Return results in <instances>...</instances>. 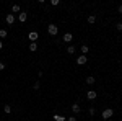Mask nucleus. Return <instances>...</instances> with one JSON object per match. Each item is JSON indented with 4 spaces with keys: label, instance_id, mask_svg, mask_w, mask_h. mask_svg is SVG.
<instances>
[{
    "label": "nucleus",
    "instance_id": "f8f14e48",
    "mask_svg": "<svg viewBox=\"0 0 122 121\" xmlns=\"http://www.w3.org/2000/svg\"><path fill=\"white\" fill-rule=\"evenodd\" d=\"M94 21H96V17H94V15H90V17H88V23H90V25H93Z\"/></svg>",
    "mask_w": 122,
    "mask_h": 121
},
{
    "label": "nucleus",
    "instance_id": "2eb2a0df",
    "mask_svg": "<svg viewBox=\"0 0 122 121\" xmlns=\"http://www.w3.org/2000/svg\"><path fill=\"white\" fill-rule=\"evenodd\" d=\"M36 49H38V44L36 43H31L29 44V51H36Z\"/></svg>",
    "mask_w": 122,
    "mask_h": 121
},
{
    "label": "nucleus",
    "instance_id": "7ed1b4c3",
    "mask_svg": "<svg viewBox=\"0 0 122 121\" xmlns=\"http://www.w3.org/2000/svg\"><path fill=\"white\" fill-rule=\"evenodd\" d=\"M86 61H88V59H86V56H83V54L76 57V64H78V65H83V64H86Z\"/></svg>",
    "mask_w": 122,
    "mask_h": 121
},
{
    "label": "nucleus",
    "instance_id": "a878e982",
    "mask_svg": "<svg viewBox=\"0 0 122 121\" xmlns=\"http://www.w3.org/2000/svg\"><path fill=\"white\" fill-rule=\"evenodd\" d=\"M109 121H114V120H109Z\"/></svg>",
    "mask_w": 122,
    "mask_h": 121
},
{
    "label": "nucleus",
    "instance_id": "f257e3e1",
    "mask_svg": "<svg viewBox=\"0 0 122 121\" xmlns=\"http://www.w3.org/2000/svg\"><path fill=\"white\" fill-rule=\"evenodd\" d=\"M47 33H49L51 36H56L57 33H59V28H57L56 25H49V26H47Z\"/></svg>",
    "mask_w": 122,
    "mask_h": 121
},
{
    "label": "nucleus",
    "instance_id": "20e7f679",
    "mask_svg": "<svg viewBox=\"0 0 122 121\" xmlns=\"http://www.w3.org/2000/svg\"><path fill=\"white\" fill-rule=\"evenodd\" d=\"M18 20L21 21V23H25V21L28 20V13H26V12H20V15H18Z\"/></svg>",
    "mask_w": 122,
    "mask_h": 121
},
{
    "label": "nucleus",
    "instance_id": "f03ea898",
    "mask_svg": "<svg viewBox=\"0 0 122 121\" xmlns=\"http://www.w3.org/2000/svg\"><path fill=\"white\" fill-rule=\"evenodd\" d=\"M112 115H114V111L111 110V108H107V110L103 111V118L104 120H109V118H112Z\"/></svg>",
    "mask_w": 122,
    "mask_h": 121
},
{
    "label": "nucleus",
    "instance_id": "423d86ee",
    "mask_svg": "<svg viewBox=\"0 0 122 121\" xmlns=\"http://www.w3.org/2000/svg\"><path fill=\"white\" fill-rule=\"evenodd\" d=\"M28 38H29V39H31V41H33V43H36V39H38V38H39V35H38V33H36V31H31V33H29V35H28Z\"/></svg>",
    "mask_w": 122,
    "mask_h": 121
},
{
    "label": "nucleus",
    "instance_id": "1a4fd4ad",
    "mask_svg": "<svg viewBox=\"0 0 122 121\" xmlns=\"http://www.w3.org/2000/svg\"><path fill=\"white\" fill-rule=\"evenodd\" d=\"M80 110H81V108H80V105H78V103H73V105H72V111L75 113H80Z\"/></svg>",
    "mask_w": 122,
    "mask_h": 121
},
{
    "label": "nucleus",
    "instance_id": "393cba45",
    "mask_svg": "<svg viewBox=\"0 0 122 121\" xmlns=\"http://www.w3.org/2000/svg\"><path fill=\"white\" fill-rule=\"evenodd\" d=\"M119 13H122V5H121V7H119Z\"/></svg>",
    "mask_w": 122,
    "mask_h": 121
},
{
    "label": "nucleus",
    "instance_id": "aec40b11",
    "mask_svg": "<svg viewBox=\"0 0 122 121\" xmlns=\"http://www.w3.org/2000/svg\"><path fill=\"white\" fill-rule=\"evenodd\" d=\"M116 28H117V31H122V23H117Z\"/></svg>",
    "mask_w": 122,
    "mask_h": 121
},
{
    "label": "nucleus",
    "instance_id": "6e6552de",
    "mask_svg": "<svg viewBox=\"0 0 122 121\" xmlns=\"http://www.w3.org/2000/svg\"><path fill=\"white\" fill-rule=\"evenodd\" d=\"M72 39H73L72 33H65V35H64V41H65V43H72Z\"/></svg>",
    "mask_w": 122,
    "mask_h": 121
},
{
    "label": "nucleus",
    "instance_id": "4468645a",
    "mask_svg": "<svg viewBox=\"0 0 122 121\" xmlns=\"http://www.w3.org/2000/svg\"><path fill=\"white\" fill-rule=\"evenodd\" d=\"M7 35H8V31H7V29H0V38H7Z\"/></svg>",
    "mask_w": 122,
    "mask_h": 121
},
{
    "label": "nucleus",
    "instance_id": "9b49d317",
    "mask_svg": "<svg viewBox=\"0 0 122 121\" xmlns=\"http://www.w3.org/2000/svg\"><path fill=\"white\" fill-rule=\"evenodd\" d=\"M67 54H75V46H68L67 47Z\"/></svg>",
    "mask_w": 122,
    "mask_h": 121
},
{
    "label": "nucleus",
    "instance_id": "0eeeda50",
    "mask_svg": "<svg viewBox=\"0 0 122 121\" xmlns=\"http://www.w3.org/2000/svg\"><path fill=\"white\" fill-rule=\"evenodd\" d=\"M96 97H98V93H96V92H93V90H91V92H88V93H86V98H88V100H94Z\"/></svg>",
    "mask_w": 122,
    "mask_h": 121
},
{
    "label": "nucleus",
    "instance_id": "a211bd4d",
    "mask_svg": "<svg viewBox=\"0 0 122 121\" xmlns=\"http://www.w3.org/2000/svg\"><path fill=\"white\" fill-rule=\"evenodd\" d=\"M86 84L93 85V84H94V77H88V79H86Z\"/></svg>",
    "mask_w": 122,
    "mask_h": 121
},
{
    "label": "nucleus",
    "instance_id": "39448f33",
    "mask_svg": "<svg viewBox=\"0 0 122 121\" xmlns=\"http://www.w3.org/2000/svg\"><path fill=\"white\" fill-rule=\"evenodd\" d=\"M5 21H7L8 25H13V23H15V15H13V13H8L7 18H5Z\"/></svg>",
    "mask_w": 122,
    "mask_h": 121
},
{
    "label": "nucleus",
    "instance_id": "4be33fe9",
    "mask_svg": "<svg viewBox=\"0 0 122 121\" xmlns=\"http://www.w3.org/2000/svg\"><path fill=\"white\" fill-rule=\"evenodd\" d=\"M67 121H76V118H75V116H70V118H68Z\"/></svg>",
    "mask_w": 122,
    "mask_h": 121
},
{
    "label": "nucleus",
    "instance_id": "f3484780",
    "mask_svg": "<svg viewBox=\"0 0 122 121\" xmlns=\"http://www.w3.org/2000/svg\"><path fill=\"white\" fill-rule=\"evenodd\" d=\"M11 12H15V13H20V5H13V7H11Z\"/></svg>",
    "mask_w": 122,
    "mask_h": 121
},
{
    "label": "nucleus",
    "instance_id": "b1692460",
    "mask_svg": "<svg viewBox=\"0 0 122 121\" xmlns=\"http://www.w3.org/2000/svg\"><path fill=\"white\" fill-rule=\"evenodd\" d=\"M2 47H3V43H2V39H0V49H2Z\"/></svg>",
    "mask_w": 122,
    "mask_h": 121
},
{
    "label": "nucleus",
    "instance_id": "9d476101",
    "mask_svg": "<svg viewBox=\"0 0 122 121\" xmlns=\"http://www.w3.org/2000/svg\"><path fill=\"white\" fill-rule=\"evenodd\" d=\"M52 118H54V120H56V121H65V120H67L65 116H62V115H54Z\"/></svg>",
    "mask_w": 122,
    "mask_h": 121
},
{
    "label": "nucleus",
    "instance_id": "6ab92c4d",
    "mask_svg": "<svg viewBox=\"0 0 122 121\" xmlns=\"http://www.w3.org/2000/svg\"><path fill=\"white\" fill-rule=\"evenodd\" d=\"M51 3H52V5H54V7H57V5H59V3H60V2H59V0H51Z\"/></svg>",
    "mask_w": 122,
    "mask_h": 121
},
{
    "label": "nucleus",
    "instance_id": "412c9836",
    "mask_svg": "<svg viewBox=\"0 0 122 121\" xmlns=\"http://www.w3.org/2000/svg\"><path fill=\"white\" fill-rule=\"evenodd\" d=\"M94 113H96V110H94V108H90V115H91V116H93Z\"/></svg>",
    "mask_w": 122,
    "mask_h": 121
},
{
    "label": "nucleus",
    "instance_id": "ddd939ff",
    "mask_svg": "<svg viewBox=\"0 0 122 121\" xmlns=\"http://www.w3.org/2000/svg\"><path fill=\"white\" fill-rule=\"evenodd\" d=\"M80 51H81V54H83V56H86L90 49H88V46H81V49H80Z\"/></svg>",
    "mask_w": 122,
    "mask_h": 121
},
{
    "label": "nucleus",
    "instance_id": "dca6fc26",
    "mask_svg": "<svg viewBox=\"0 0 122 121\" xmlns=\"http://www.w3.org/2000/svg\"><path fill=\"white\" fill-rule=\"evenodd\" d=\"M3 111L5 113H11V106H10V105H5V106H3Z\"/></svg>",
    "mask_w": 122,
    "mask_h": 121
},
{
    "label": "nucleus",
    "instance_id": "5701e85b",
    "mask_svg": "<svg viewBox=\"0 0 122 121\" xmlns=\"http://www.w3.org/2000/svg\"><path fill=\"white\" fill-rule=\"evenodd\" d=\"M3 69H5V64H3V62H0V70H3Z\"/></svg>",
    "mask_w": 122,
    "mask_h": 121
}]
</instances>
